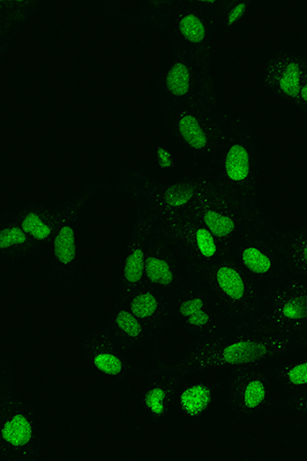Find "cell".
Returning <instances> with one entry per match:
<instances>
[{
  "label": "cell",
  "mask_w": 307,
  "mask_h": 461,
  "mask_svg": "<svg viewBox=\"0 0 307 461\" xmlns=\"http://www.w3.org/2000/svg\"><path fill=\"white\" fill-rule=\"evenodd\" d=\"M280 404L284 411L307 419V390L284 396Z\"/></svg>",
  "instance_id": "obj_29"
},
{
  "label": "cell",
  "mask_w": 307,
  "mask_h": 461,
  "mask_svg": "<svg viewBox=\"0 0 307 461\" xmlns=\"http://www.w3.org/2000/svg\"><path fill=\"white\" fill-rule=\"evenodd\" d=\"M299 352L278 360L268 362V368L279 392L284 396L307 390V351Z\"/></svg>",
  "instance_id": "obj_26"
},
{
  "label": "cell",
  "mask_w": 307,
  "mask_h": 461,
  "mask_svg": "<svg viewBox=\"0 0 307 461\" xmlns=\"http://www.w3.org/2000/svg\"><path fill=\"white\" fill-rule=\"evenodd\" d=\"M158 108L208 104L220 106L212 59L172 51L155 86Z\"/></svg>",
  "instance_id": "obj_8"
},
{
  "label": "cell",
  "mask_w": 307,
  "mask_h": 461,
  "mask_svg": "<svg viewBox=\"0 0 307 461\" xmlns=\"http://www.w3.org/2000/svg\"><path fill=\"white\" fill-rule=\"evenodd\" d=\"M223 379L213 381L205 374L184 375L174 403V419L194 423L220 403Z\"/></svg>",
  "instance_id": "obj_19"
},
{
  "label": "cell",
  "mask_w": 307,
  "mask_h": 461,
  "mask_svg": "<svg viewBox=\"0 0 307 461\" xmlns=\"http://www.w3.org/2000/svg\"><path fill=\"white\" fill-rule=\"evenodd\" d=\"M77 354L87 369L112 382L130 381L137 371L129 349L120 345L103 324L82 334Z\"/></svg>",
  "instance_id": "obj_15"
},
{
  "label": "cell",
  "mask_w": 307,
  "mask_h": 461,
  "mask_svg": "<svg viewBox=\"0 0 307 461\" xmlns=\"http://www.w3.org/2000/svg\"><path fill=\"white\" fill-rule=\"evenodd\" d=\"M95 189L86 185L62 200L61 220L50 244L51 264L50 280L51 284H64L77 276L79 270L78 222Z\"/></svg>",
  "instance_id": "obj_13"
},
{
  "label": "cell",
  "mask_w": 307,
  "mask_h": 461,
  "mask_svg": "<svg viewBox=\"0 0 307 461\" xmlns=\"http://www.w3.org/2000/svg\"><path fill=\"white\" fill-rule=\"evenodd\" d=\"M219 187L250 219L261 218L264 165L250 119L227 117L219 156L215 162Z\"/></svg>",
  "instance_id": "obj_2"
},
{
  "label": "cell",
  "mask_w": 307,
  "mask_h": 461,
  "mask_svg": "<svg viewBox=\"0 0 307 461\" xmlns=\"http://www.w3.org/2000/svg\"><path fill=\"white\" fill-rule=\"evenodd\" d=\"M37 244L21 227L14 207L6 208L0 219V258L5 265L32 259L40 250Z\"/></svg>",
  "instance_id": "obj_25"
},
{
  "label": "cell",
  "mask_w": 307,
  "mask_h": 461,
  "mask_svg": "<svg viewBox=\"0 0 307 461\" xmlns=\"http://www.w3.org/2000/svg\"><path fill=\"white\" fill-rule=\"evenodd\" d=\"M192 212L229 250L253 220L224 194L214 178Z\"/></svg>",
  "instance_id": "obj_17"
},
{
  "label": "cell",
  "mask_w": 307,
  "mask_h": 461,
  "mask_svg": "<svg viewBox=\"0 0 307 461\" xmlns=\"http://www.w3.org/2000/svg\"><path fill=\"white\" fill-rule=\"evenodd\" d=\"M296 113L307 119V74L304 78L301 92H299L298 98L294 104L293 108Z\"/></svg>",
  "instance_id": "obj_30"
},
{
  "label": "cell",
  "mask_w": 307,
  "mask_h": 461,
  "mask_svg": "<svg viewBox=\"0 0 307 461\" xmlns=\"http://www.w3.org/2000/svg\"><path fill=\"white\" fill-rule=\"evenodd\" d=\"M230 252L264 296L292 279L286 228L250 220Z\"/></svg>",
  "instance_id": "obj_3"
},
{
  "label": "cell",
  "mask_w": 307,
  "mask_h": 461,
  "mask_svg": "<svg viewBox=\"0 0 307 461\" xmlns=\"http://www.w3.org/2000/svg\"><path fill=\"white\" fill-rule=\"evenodd\" d=\"M0 458L4 461L41 459L46 438L36 414L23 396L10 368L0 375Z\"/></svg>",
  "instance_id": "obj_5"
},
{
  "label": "cell",
  "mask_w": 307,
  "mask_h": 461,
  "mask_svg": "<svg viewBox=\"0 0 307 461\" xmlns=\"http://www.w3.org/2000/svg\"><path fill=\"white\" fill-rule=\"evenodd\" d=\"M278 392L268 362L250 364L229 370L220 403L236 421L261 420L274 411Z\"/></svg>",
  "instance_id": "obj_9"
},
{
  "label": "cell",
  "mask_w": 307,
  "mask_h": 461,
  "mask_svg": "<svg viewBox=\"0 0 307 461\" xmlns=\"http://www.w3.org/2000/svg\"><path fill=\"white\" fill-rule=\"evenodd\" d=\"M302 351L298 339L252 326L192 345L175 366L182 375L206 374L272 362Z\"/></svg>",
  "instance_id": "obj_1"
},
{
  "label": "cell",
  "mask_w": 307,
  "mask_h": 461,
  "mask_svg": "<svg viewBox=\"0 0 307 461\" xmlns=\"http://www.w3.org/2000/svg\"><path fill=\"white\" fill-rule=\"evenodd\" d=\"M171 227L200 276L229 250L192 212Z\"/></svg>",
  "instance_id": "obj_21"
},
{
  "label": "cell",
  "mask_w": 307,
  "mask_h": 461,
  "mask_svg": "<svg viewBox=\"0 0 307 461\" xmlns=\"http://www.w3.org/2000/svg\"><path fill=\"white\" fill-rule=\"evenodd\" d=\"M20 225L39 244L41 249L50 247L61 220L62 202L37 199L21 206H14Z\"/></svg>",
  "instance_id": "obj_23"
},
{
  "label": "cell",
  "mask_w": 307,
  "mask_h": 461,
  "mask_svg": "<svg viewBox=\"0 0 307 461\" xmlns=\"http://www.w3.org/2000/svg\"><path fill=\"white\" fill-rule=\"evenodd\" d=\"M172 140L194 161L215 165L227 117L220 106L188 104L160 109Z\"/></svg>",
  "instance_id": "obj_7"
},
{
  "label": "cell",
  "mask_w": 307,
  "mask_h": 461,
  "mask_svg": "<svg viewBox=\"0 0 307 461\" xmlns=\"http://www.w3.org/2000/svg\"><path fill=\"white\" fill-rule=\"evenodd\" d=\"M102 324L130 352L155 344L161 338L116 299Z\"/></svg>",
  "instance_id": "obj_24"
},
{
  "label": "cell",
  "mask_w": 307,
  "mask_h": 461,
  "mask_svg": "<svg viewBox=\"0 0 307 461\" xmlns=\"http://www.w3.org/2000/svg\"><path fill=\"white\" fill-rule=\"evenodd\" d=\"M213 178L194 174L176 178L139 176L124 182L127 194L144 212L162 225L174 226L193 211Z\"/></svg>",
  "instance_id": "obj_4"
},
{
  "label": "cell",
  "mask_w": 307,
  "mask_h": 461,
  "mask_svg": "<svg viewBox=\"0 0 307 461\" xmlns=\"http://www.w3.org/2000/svg\"><path fill=\"white\" fill-rule=\"evenodd\" d=\"M302 351H307V330L298 338Z\"/></svg>",
  "instance_id": "obj_31"
},
{
  "label": "cell",
  "mask_w": 307,
  "mask_h": 461,
  "mask_svg": "<svg viewBox=\"0 0 307 461\" xmlns=\"http://www.w3.org/2000/svg\"><path fill=\"white\" fill-rule=\"evenodd\" d=\"M254 2H221L215 13L216 30L223 34L233 32L248 19Z\"/></svg>",
  "instance_id": "obj_28"
},
{
  "label": "cell",
  "mask_w": 307,
  "mask_h": 461,
  "mask_svg": "<svg viewBox=\"0 0 307 461\" xmlns=\"http://www.w3.org/2000/svg\"><path fill=\"white\" fill-rule=\"evenodd\" d=\"M306 74V55L294 50H278L268 58L262 69V86L276 102L293 108Z\"/></svg>",
  "instance_id": "obj_18"
},
{
  "label": "cell",
  "mask_w": 307,
  "mask_h": 461,
  "mask_svg": "<svg viewBox=\"0 0 307 461\" xmlns=\"http://www.w3.org/2000/svg\"><path fill=\"white\" fill-rule=\"evenodd\" d=\"M154 220L144 212L136 210V218L127 240L122 270L119 294H127L144 285L145 266Z\"/></svg>",
  "instance_id": "obj_20"
},
{
  "label": "cell",
  "mask_w": 307,
  "mask_h": 461,
  "mask_svg": "<svg viewBox=\"0 0 307 461\" xmlns=\"http://www.w3.org/2000/svg\"><path fill=\"white\" fill-rule=\"evenodd\" d=\"M184 375L175 362L156 361L149 366L138 397L139 411L156 426L174 419L176 391Z\"/></svg>",
  "instance_id": "obj_16"
},
{
  "label": "cell",
  "mask_w": 307,
  "mask_h": 461,
  "mask_svg": "<svg viewBox=\"0 0 307 461\" xmlns=\"http://www.w3.org/2000/svg\"><path fill=\"white\" fill-rule=\"evenodd\" d=\"M201 276L211 287L224 315L237 329L256 326L265 296L239 267L230 250Z\"/></svg>",
  "instance_id": "obj_10"
},
{
  "label": "cell",
  "mask_w": 307,
  "mask_h": 461,
  "mask_svg": "<svg viewBox=\"0 0 307 461\" xmlns=\"http://www.w3.org/2000/svg\"><path fill=\"white\" fill-rule=\"evenodd\" d=\"M175 297L174 294L144 285L131 293L118 294L116 300L162 337L171 325Z\"/></svg>",
  "instance_id": "obj_22"
},
{
  "label": "cell",
  "mask_w": 307,
  "mask_h": 461,
  "mask_svg": "<svg viewBox=\"0 0 307 461\" xmlns=\"http://www.w3.org/2000/svg\"><path fill=\"white\" fill-rule=\"evenodd\" d=\"M292 279H307V222L287 229Z\"/></svg>",
  "instance_id": "obj_27"
},
{
  "label": "cell",
  "mask_w": 307,
  "mask_h": 461,
  "mask_svg": "<svg viewBox=\"0 0 307 461\" xmlns=\"http://www.w3.org/2000/svg\"><path fill=\"white\" fill-rule=\"evenodd\" d=\"M198 276L174 227L154 220L144 285L176 295Z\"/></svg>",
  "instance_id": "obj_12"
},
{
  "label": "cell",
  "mask_w": 307,
  "mask_h": 461,
  "mask_svg": "<svg viewBox=\"0 0 307 461\" xmlns=\"http://www.w3.org/2000/svg\"><path fill=\"white\" fill-rule=\"evenodd\" d=\"M221 2H171L152 4L157 26L174 51L212 59L215 13Z\"/></svg>",
  "instance_id": "obj_6"
},
{
  "label": "cell",
  "mask_w": 307,
  "mask_h": 461,
  "mask_svg": "<svg viewBox=\"0 0 307 461\" xmlns=\"http://www.w3.org/2000/svg\"><path fill=\"white\" fill-rule=\"evenodd\" d=\"M256 326L284 336L301 337L307 330V279H291L266 294Z\"/></svg>",
  "instance_id": "obj_14"
},
{
  "label": "cell",
  "mask_w": 307,
  "mask_h": 461,
  "mask_svg": "<svg viewBox=\"0 0 307 461\" xmlns=\"http://www.w3.org/2000/svg\"><path fill=\"white\" fill-rule=\"evenodd\" d=\"M170 327L188 339L191 346L239 330L224 315L202 276L176 294Z\"/></svg>",
  "instance_id": "obj_11"
}]
</instances>
